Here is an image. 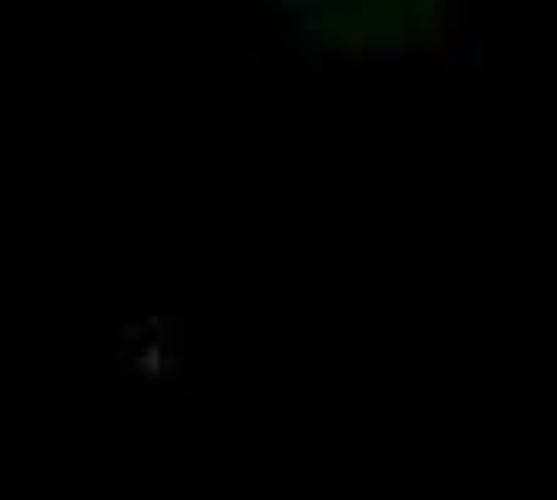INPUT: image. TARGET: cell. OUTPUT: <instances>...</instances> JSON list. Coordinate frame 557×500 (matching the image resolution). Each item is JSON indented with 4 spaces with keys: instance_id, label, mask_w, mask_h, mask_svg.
I'll use <instances>...</instances> for the list:
<instances>
[{
    "instance_id": "6da1fadb",
    "label": "cell",
    "mask_w": 557,
    "mask_h": 500,
    "mask_svg": "<svg viewBox=\"0 0 557 500\" xmlns=\"http://www.w3.org/2000/svg\"><path fill=\"white\" fill-rule=\"evenodd\" d=\"M312 32L343 51H399L430 41L445 16V0H287Z\"/></svg>"
}]
</instances>
